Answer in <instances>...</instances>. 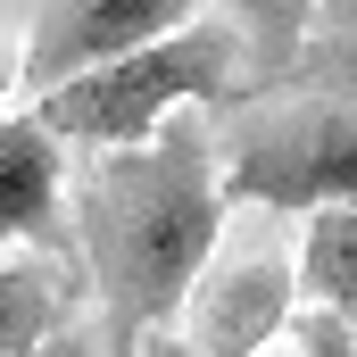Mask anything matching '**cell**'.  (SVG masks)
<instances>
[{"label": "cell", "instance_id": "30bf717a", "mask_svg": "<svg viewBox=\"0 0 357 357\" xmlns=\"http://www.w3.org/2000/svg\"><path fill=\"white\" fill-rule=\"evenodd\" d=\"M307 91H357V0H324L316 50H307Z\"/></svg>", "mask_w": 357, "mask_h": 357}, {"label": "cell", "instance_id": "6da1fadb", "mask_svg": "<svg viewBox=\"0 0 357 357\" xmlns=\"http://www.w3.org/2000/svg\"><path fill=\"white\" fill-rule=\"evenodd\" d=\"M225 142L208 133V108H183L142 150H100L75 183V233H84L91 299L108 307V341L142 349L150 333H175L199 274L225 241Z\"/></svg>", "mask_w": 357, "mask_h": 357}, {"label": "cell", "instance_id": "277c9868", "mask_svg": "<svg viewBox=\"0 0 357 357\" xmlns=\"http://www.w3.org/2000/svg\"><path fill=\"white\" fill-rule=\"evenodd\" d=\"M208 0H33L25 17V59H17V108L50 100L75 75H100L183 25H199Z\"/></svg>", "mask_w": 357, "mask_h": 357}, {"label": "cell", "instance_id": "7c38bea8", "mask_svg": "<svg viewBox=\"0 0 357 357\" xmlns=\"http://www.w3.org/2000/svg\"><path fill=\"white\" fill-rule=\"evenodd\" d=\"M25 357H108V341L75 324V333H59V341H42V349H25Z\"/></svg>", "mask_w": 357, "mask_h": 357}, {"label": "cell", "instance_id": "8fae6325", "mask_svg": "<svg viewBox=\"0 0 357 357\" xmlns=\"http://www.w3.org/2000/svg\"><path fill=\"white\" fill-rule=\"evenodd\" d=\"M266 357H357V333L333 316V307H307V316L291 324V341L266 349Z\"/></svg>", "mask_w": 357, "mask_h": 357}, {"label": "cell", "instance_id": "5b68a950", "mask_svg": "<svg viewBox=\"0 0 357 357\" xmlns=\"http://www.w3.org/2000/svg\"><path fill=\"white\" fill-rule=\"evenodd\" d=\"M299 250L250 241V250H216V266L199 274L191 307H183V341L199 357H266L299 324Z\"/></svg>", "mask_w": 357, "mask_h": 357}, {"label": "cell", "instance_id": "ba28073f", "mask_svg": "<svg viewBox=\"0 0 357 357\" xmlns=\"http://www.w3.org/2000/svg\"><path fill=\"white\" fill-rule=\"evenodd\" d=\"M225 8H233V25L250 42V91H282L307 75L324 0H225Z\"/></svg>", "mask_w": 357, "mask_h": 357}, {"label": "cell", "instance_id": "9c48e42d", "mask_svg": "<svg viewBox=\"0 0 357 357\" xmlns=\"http://www.w3.org/2000/svg\"><path fill=\"white\" fill-rule=\"evenodd\" d=\"M299 282L307 307H333L357 333V208H324L299 225Z\"/></svg>", "mask_w": 357, "mask_h": 357}, {"label": "cell", "instance_id": "4fadbf2b", "mask_svg": "<svg viewBox=\"0 0 357 357\" xmlns=\"http://www.w3.org/2000/svg\"><path fill=\"white\" fill-rule=\"evenodd\" d=\"M125 357H199V349H191V341H183V333H150V341H142V349H125Z\"/></svg>", "mask_w": 357, "mask_h": 357}, {"label": "cell", "instance_id": "52a82bcc", "mask_svg": "<svg viewBox=\"0 0 357 357\" xmlns=\"http://www.w3.org/2000/svg\"><path fill=\"white\" fill-rule=\"evenodd\" d=\"M91 291L84 266H59L42 250H8L0 258V357H25L59 333H75V299Z\"/></svg>", "mask_w": 357, "mask_h": 357}, {"label": "cell", "instance_id": "3957f363", "mask_svg": "<svg viewBox=\"0 0 357 357\" xmlns=\"http://www.w3.org/2000/svg\"><path fill=\"white\" fill-rule=\"evenodd\" d=\"M225 199L266 216L357 208V100L307 91V100L241 108L225 133Z\"/></svg>", "mask_w": 357, "mask_h": 357}, {"label": "cell", "instance_id": "8992f818", "mask_svg": "<svg viewBox=\"0 0 357 357\" xmlns=\"http://www.w3.org/2000/svg\"><path fill=\"white\" fill-rule=\"evenodd\" d=\"M0 233H8V250H42L59 266H84V233L67 208V142L42 125V108H17L0 125Z\"/></svg>", "mask_w": 357, "mask_h": 357}, {"label": "cell", "instance_id": "7a4b0ae2", "mask_svg": "<svg viewBox=\"0 0 357 357\" xmlns=\"http://www.w3.org/2000/svg\"><path fill=\"white\" fill-rule=\"evenodd\" d=\"M233 91H250V42H241L233 17H225V25L199 17V25H183V33L133 50V59H116V67H100V75L59 84L50 100H33V108H42V125H50L67 150H91V158H100V150H142V142H158L183 108H216V100H233Z\"/></svg>", "mask_w": 357, "mask_h": 357}]
</instances>
